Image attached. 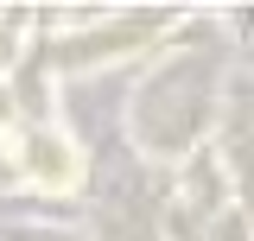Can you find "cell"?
<instances>
[{
	"label": "cell",
	"mask_w": 254,
	"mask_h": 241,
	"mask_svg": "<svg viewBox=\"0 0 254 241\" xmlns=\"http://www.w3.org/2000/svg\"><path fill=\"white\" fill-rule=\"evenodd\" d=\"M26 172L38 184H58V190H64V184L76 178V152L64 146L58 133H26Z\"/></svg>",
	"instance_id": "1"
}]
</instances>
